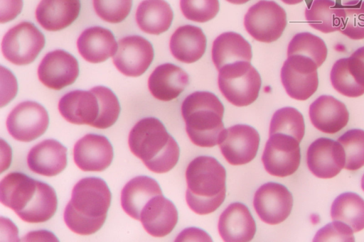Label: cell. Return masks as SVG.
Returning a JSON list of instances; mask_svg holds the SVG:
<instances>
[{"instance_id": "cell-29", "label": "cell", "mask_w": 364, "mask_h": 242, "mask_svg": "<svg viewBox=\"0 0 364 242\" xmlns=\"http://www.w3.org/2000/svg\"><path fill=\"white\" fill-rule=\"evenodd\" d=\"M305 18L314 29L323 33L340 31L346 13L343 6L333 0H313L304 11Z\"/></svg>"}, {"instance_id": "cell-17", "label": "cell", "mask_w": 364, "mask_h": 242, "mask_svg": "<svg viewBox=\"0 0 364 242\" xmlns=\"http://www.w3.org/2000/svg\"><path fill=\"white\" fill-rule=\"evenodd\" d=\"M39 183L23 172H10L0 183L1 202L18 215L36 200Z\"/></svg>"}, {"instance_id": "cell-18", "label": "cell", "mask_w": 364, "mask_h": 242, "mask_svg": "<svg viewBox=\"0 0 364 242\" xmlns=\"http://www.w3.org/2000/svg\"><path fill=\"white\" fill-rule=\"evenodd\" d=\"M219 234L228 242H247L256 233V224L247 207L235 202L222 212L218 221Z\"/></svg>"}, {"instance_id": "cell-1", "label": "cell", "mask_w": 364, "mask_h": 242, "mask_svg": "<svg viewBox=\"0 0 364 242\" xmlns=\"http://www.w3.org/2000/svg\"><path fill=\"white\" fill-rule=\"evenodd\" d=\"M111 203V192L101 178L81 179L74 186L63 218L67 226L80 235H90L104 224Z\"/></svg>"}, {"instance_id": "cell-32", "label": "cell", "mask_w": 364, "mask_h": 242, "mask_svg": "<svg viewBox=\"0 0 364 242\" xmlns=\"http://www.w3.org/2000/svg\"><path fill=\"white\" fill-rule=\"evenodd\" d=\"M301 55L312 59L320 67L325 62L328 48L322 38L309 32L293 36L287 47V56Z\"/></svg>"}, {"instance_id": "cell-26", "label": "cell", "mask_w": 364, "mask_h": 242, "mask_svg": "<svg viewBox=\"0 0 364 242\" xmlns=\"http://www.w3.org/2000/svg\"><path fill=\"white\" fill-rule=\"evenodd\" d=\"M206 44L207 39L202 29L188 24L174 31L170 38L169 48L177 60L190 64L202 57Z\"/></svg>"}, {"instance_id": "cell-30", "label": "cell", "mask_w": 364, "mask_h": 242, "mask_svg": "<svg viewBox=\"0 0 364 242\" xmlns=\"http://www.w3.org/2000/svg\"><path fill=\"white\" fill-rule=\"evenodd\" d=\"M173 18V11L164 0H144L136 11V21L139 28L152 35L166 31Z\"/></svg>"}, {"instance_id": "cell-5", "label": "cell", "mask_w": 364, "mask_h": 242, "mask_svg": "<svg viewBox=\"0 0 364 242\" xmlns=\"http://www.w3.org/2000/svg\"><path fill=\"white\" fill-rule=\"evenodd\" d=\"M218 71L219 89L229 102L245 106L257 99L262 80L250 62L239 61L226 65Z\"/></svg>"}, {"instance_id": "cell-2", "label": "cell", "mask_w": 364, "mask_h": 242, "mask_svg": "<svg viewBox=\"0 0 364 242\" xmlns=\"http://www.w3.org/2000/svg\"><path fill=\"white\" fill-rule=\"evenodd\" d=\"M128 143L132 153L154 172H168L178 163V145L156 118L139 120L129 132Z\"/></svg>"}, {"instance_id": "cell-45", "label": "cell", "mask_w": 364, "mask_h": 242, "mask_svg": "<svg viewBox=\"0 0 364 242\" xmlns=\"http://www.w3.org/2000/svg\"><path fill=\"white\" fill-rule=\"evenodd\" d=\"M361 187H362L363 190L364 191V174L361 179Z\"/></svg>"}, {"instance_id": "cell-38", "label": "cell", "mask_w": 364, "mask_h": 242, "mask_svg": "<svg viewBox=\"0 0 364 242\" xmlns=\"http://www.w3.org/2000/svg\"><path fill=\"white\" fill-rule=\"evenodd\" d=\"M180 9L186 18L205 23L218 14L220 4L218 0H180Z\"/></svg>"}, {"instance_id": "cell-24", "label": "cell", "mask_w": 364, "mask_h": 242, "mask_svg": "<svg viewBox=\"0 0 364 242\" xmlns=\"http://www.w3.org/2000/svg\"><path fill=\"white\" fill-rule=\"evenodd\" d=\"M77 47L80 55L91 63L105 61L114 56L118 48L112 31L101 26L84 30L78 37Z\"/></svg>"}, {"instance_id": "cell-4", "label": "cell", "mask_w": 364, "mask_h": 242, "mask_svg": "<svg viewBox=\"0 0 364 242\" xmlns=\"http://www.w3.org/2000/svg\"><path fill=\"white\" fill-rule=\"evenodd\" d=\"M186 131L196 145L211 148L219 143L224 130V106L212 92L197 91L189 94L181 105Z\"/></svg>"}, {"instance_id": "cell-31", "label": "cell", "mask_w": 364, "mask_h": 242, "mask_svg": "<svg viewBox=\"0 0 364 242\" xmlns=\"http://www.w3.org/2000/svg\"><path fill=\"white\" fill-rule=\"evenodd\" d=\"M331 216L333 221L348 224L358 232L364 229V199L353 192L338 195L332 203Z\"/></svg>"}, {"instance_id": "cell-3", "label": "cell", "mask_w": 364, "mask_h": 242, "mask_svg": "<svg viewBox=\"0 0 364 242\" xmlns=\"http://www.w3.org/2000/svg\"><path fill=\"white\" fill-rule=\"evenodd\" d=\"M186 200L195 213H212L224 202L226 171L215 158L202 155L193 159L186 168Z\"/></svg>"}, {"instance_id": "cell-19", "label": "cell", "mask_w": 364, "mask_h": 242, "mask_svg": "<svg viewBox=\"0 0 364 242\" xmlns=\"http://www.w3.org/2000/svg\"><path fill=\"white\" fill-rule=\"evenodd\" d=\"M61 116L68 122L93 126L100 113L96 94L90 89L73 90L63 95L58 102Z\"/></svg>"}, {"instance_id": "cell-9", "label": "cell", "mask_w": 364, "mask_h": 242, "mask_svg": "<svg viewBox=\"0 0 364 242\" xmlns=\"http://www.w3.org/2000/svg\"><path fill=\"white\" fill-rule=\"evenodd\" d=\"M267 172L277 177L294 173L301 160L299 142L293 136L275 133L269 134L262 157Z\"/></svg>"}, {"instance_id": "cell-6", "label": "cell", "mask_w": 364, "mask_h": 242, "mask_svg": "<svg viewBox=\"0 0 364 242\" xmlns=\"http://www.w3.org/2000/svg\"><path fill=\"white\" fill-rule=\"evenodd\" d=\"M287 24L285 10L274 1L260 0L252 5L244 17L247 33L263 43L276 41Z\"/></svg>"}, {"instance_id": "cell-11", "label": "cell", "mask_w": 364, "mask_h": 242, "mask_svg": "<svg viewBox=\"0 0 364 242\" xmlns=\"http://www.w3.org/2000/svg\"><path fill=\"white\" fill-rule=\"evenodd\" d=\"M259 141V135L255 128L246 124H237L224 130L218 144L229 163L240 165L255 158Z\"/></svg>"}, {"instance_id": "cell-34", "label": "cell", "mask_w": 364, "mask_h": 242, "mask_svg": "<svg viewBox=\"0 0 364 242\" xmlns=\"http://www.w3.org/2000/svg\"><path fill=\"white\" fill-rule=\"evenodd\" d=\"M333 87L340 94L348 97H358L364 94V87L355 79L350 72L347 57L337 60L330 72Z\"/></svg>"}, {"instance_id": "cell-10", "label": "cell", "mask_w": 364, "mask_h": 242, "mask_svg": "<svg viewBox=\"0 0 364 242\" xmlns=\"http://www.w3.org/2000/svg\"><path fill=\"white\" fill-rule=\"evenodd\" d=\"M49 117L40 104L26 101L16 106L6 119V128L16 140L32 141L43 135L48 128Z\"/></svg>"}, {"instance_id": "cell-23", "label": "cell", "mask_w": 364, "mask_h": 242, "mask_svg": "<svg viewBox=\"0 0 364 242\" xmlns=\"http://www.w3.org/2000/svg\"><path fill=\"white\" fill-rule=\"evenodd\" d=\"M188 83V75L181 67L172 63H164L151 72L148 87L156 99L168 101L177 98Z\"/></svg>"}, {"instance_id": "cell-44", "label": "cell", "mask_w": 364, "mask_h": 242, "mask_svg": "<svg viewBox=\"0 0 364 242\" xmlns=\"http://www.w3.org/2000/svg\"><path fill=\"white\" fill-rule=\"evenodd\" d=\"M227 1L233 4H245L250 0H226Z\"/></svg>"}, {"instance_id": "cell-27", "label": "cell", "mask_w": 364, "mask_h": 242, "mask_svg": "<svg viewBox=\"0 0 364 242\" xmlns=\"http://www.w3.org/2000/svg\"><path fill=\"white\" fill-rule=\"evenodd\" d=\"M162 191L159 183L148 176H137L129 180L121 192V205L131 217L139 220L143 207Z\"/></svg>"}, {"instance_id": "cell-13", "label": "cell", "mask_w": 364, "mask_h": 242, "mask_svg": "<svg viewBox=\"0 0 364 242\" xmlns=\"http://www.w3.org/2000/svg\"><path fill=\"white\" fill-rule=\"evenodd\" d=\"M154 56L151 43L140 35H128L118 42L113 63L123 75L138 77L144 74Z\"/></svg>"}, {"instance_id": "cell-35", "label": "cell", "mask_w": 364, "mask_h": 242, "mask_svg": "<svg viewBox=\"0 0 364 242\" xmlns=\"http://www.w3.org/2000/svg\"><path fill=\"white\" fill-rule=\"evenodd\" d=\"M100 104V113L93 127L100 129L112 126L120 113V105L117 96L108 87L97 86L91 89Z\"/></svg>"}, {"instance_id": "cell-16", "label": "cell", "mask_w": 364, "mask_h": 242, "mask_svg": "<svg viewBox=\"0 0 364 242\" xmlns=\"http://www.w3.org/2000/svg\"><path fill=\"white\" fill-rule=\"evenodd\" d=\"M113 148L104 136L88 133L74 145L73 158L76 165L86 172H101L109 166Z\"/></svg>"}, {"instance_id": "cell-15", "label": "cell", "mask_w": 364, "mask_h": 242, "mask_svg": "<svg viewBox=\"0 0 364 242\" xmlns=\"http://www.w3.org/2000/svg\"><path fill=\"white\" fill-rule=\"evenodd\" d=\"M306 163L309 170L320 178L337 175L346 163L344 149L338 141L319 138L309 147Z\"/></svg>"}, {"instance_id": "cell-22", "label": "cell", "mask_w": 364, "mask_h": 242, "mask_svg": "<svg viewBox=\"0 0 364 242\" xmlns=\"http://www.w3.org/2000/svg\"><path fill=\"white\" fill-rule=\"evenodd\" d=\"M27 164L31 170L38 175L55 176L67 165V148L56 140H44L30 150Z\"/></svg>"}, {"instance_id": "cell-37", "label": "cell", "mask_w": 364, "mask_h": 242, "mask_svg": "<svg viewBox=\"0 0 364 242\" xmlns=\"http://www.w3.org/2000/svg\"><path fill=\"white\" fill-rule=\"evenodd\" d=\"M342 6L346 16L340 32L352 40L364 39V1L351 0Z\"/></svg>"}, {"instance_id": "cell-8", "label": "cell", "mask_w": 364, "mask_h": 242, "mask_svg": "<svg viewBox=\"0 0 364 242\" xmlns=\"http://www.w3.org/2000/svg\"><path fill=\"white\" fill-rule=\"evenodd\" d=\"M318 67L306 56H287L281 69V80L288 95L300 101L310 98L318 87Z\"/></svg>"}, {"instance_id": "cell-12", "label": "cell", "mask_w": 364, "mask_h": 242, "mask_svg": "<svg viewBox=\"0 0 364 242\" xmlns=\"http://www.w3.org/2000/svg\"><path fill=\"white\" fill-rule=\"evenodd\" d=\"M253 205L262 221L274 225L284 221L289 216L293 197L284 185L269 182L257 189Z\"/></svg>"}, {"instance_id": "cell-40", "label": "cell", "mask_w": 364, "mask_h": 242, "mask_svg": "<svg viewBox=\"0 0 364 242\" xmlns=\"http://www.w3.org/2000/svg\"><path fill=\"white\" fill-rule=\"evenodd\" d=\"M314 241H355L353 229L346 224L333 221L319 229Z\"/></svg>"}, {"instance_id": "cell-36", "label": "cell", "mask_w": 364, "mask_h": 242, "mask_svg": "<svg viewBox=\"0 0 364 242\" xmlns=\"http://www.w3.org/2000/svg\"><path fill=\"white\" fill-rule=\"evenodd\" d=\"M338 141L346 154L344 167L348 170L362 167L364 165V130H348L338 138Z\"/></svg>"}, {"instance_id": "cell-14", "label": "cell", "mask_w": 364, "mask_h": 242, "mask_svg": "<svg viewBox=\"0 0 364 242\" xmlns=\"http://www.w3.org/2000/svg\"><path fill=\"white\" fill-rule=\"evenodd\" d=\"M79 75L77 59L70 53L55 50L47 53L39 64V80L47 87L60 90L72 84Z\"/></svg>"}, {"instance_id": "cell-39", "label": "cell", "mask_w": 364, "mask_h": 242, "mask_svg": "<svg viewBox=\"0 0 364 242\" xmlns=\"http://www.w3.org/2000/svg\"><path fill=\"white\" fill-rule=\"evenodd\" d=\"M97 15L102 20L117 23L129 14L132 0H92Z\"/></svg>"}, {"instance_id": "cell-25", "label": "cell", "mask_w": 364, "mask_h": 242, "mask_svg": "<svg viewBox=\"0 0 364 242\" xmlns=\"http://www.w3.org/2000/svg\"><path fill=\"white\" fill-rule=\"evenodd\" d=\"M80 11V0H41L36 9V18L44 29L57 31L72 24Z\"/></svg>"}, {"instance_id": "cell-41", "label": "cell", "mask_w": 364, "mask_h": 242, "mask_svg": "<svg viewBox=\"0 0 364 242\" xmlns=\"http://www.w3.org/2000/svg\"><path fill=\"white\" fill-rule=\"evenodd\" d=\"M23 0H1V23L14 19L21 11Z\"/></svg>"}, {"instance_id": "cell-20", "label": "cell", "mask_w": 364, "mask_h": 242, "mask_svg": "<svg viewBox=\"0 0 364 242\" xmlns=\"http://www.w3.org/2000/svg\"><path fill=\"white\" fill-rule=\"evenodd\" d=\"M309 118L315 128L326 133H336L343 128L349 120L346 106L330 95H321L310 105Z\"/></svg>"}, {"instance_id": "cell-42", "label": "cell", "mask_w": 364, "mask_h": 242, "mask_svg": "<svg viewBox=\"0 0 364 242\" xmlns=\"http://www.w3.org/2000/svg\"><path fill=\"white\" fill-rule=\"evenodd\" d=\"M352 55L360 58L364 63V46L358 48Z\"/></svg>"}, {"instance_id": "cell-43", "label": "cell", "mask_w": 364, "mask_h": 242, "mask_svg": "<svg viewBox=\"0 0 364 242\" xmlns=\"http://www.w3.org/2000/svg\"><path fill=\"white\" fill-rule=\"evenodd\" d=\"M281 1L288 5H295V4L301 3L304 0H281Z\"/></svg>"}, {"instance_id": "cell-33", "label": "cell", "mask_w": 364, "mask_h": 242, "mask_svg": "<svg viewBox=\"0 0 364 242\" xmlns=\"http://www.w3.org/2000/svg\"><path fill=\"white\" fill-rule=\"evenodd\" d=\"M275 133L293 136L300 143L305 133L303 115L294 107L278 109L273 114L269 126V134Z\"/></svg>"}, {"instance_id": "cell-7", "label": "cell", "mask_w": 364, "mask_h": 242, "mask_svg": "<svg viewBox=\"0 0 364 242\" xmlns=\"http://www.w3.org/2000/svg\"><path fill=\"white\" fill-rule=\"evenodd\" d=\"M45 42L44 35L33 23L23 21L6 33L1 42V51L11 63L25 65L36 58Z\"/></svg>"}, {"instance_id": "cell-21", "label": "cell", "mask_w": 364, "mask_h": 242, "mask_svg": "<svg viewBox=\"0 0 364 242\" xmlns=\"http://www.w3.org/2000/svg\"><path fill=\"white\" fill-rule=\"evenodd\" d=\"M143 227L154 237L170 233L178 222V211L173 203L159 194L151 199L143 207L140 219Z\"/></svg>"}, {"instance_id": "cell-28", "label": "cell", "mask_w": 364, "mask_h": 242, "mask_svg": "<svg viewBox=\"0 0 364 242\" xmlns=\"http://www.w3.org/2000/svg\"><path fill=\"white\" fill-rule=\"evenodd\" d=\"M252 57L250 44L237 33H223L213 43L212 60L218 70L239 61L250 62Z\"/></svg>"}]
</instances>
